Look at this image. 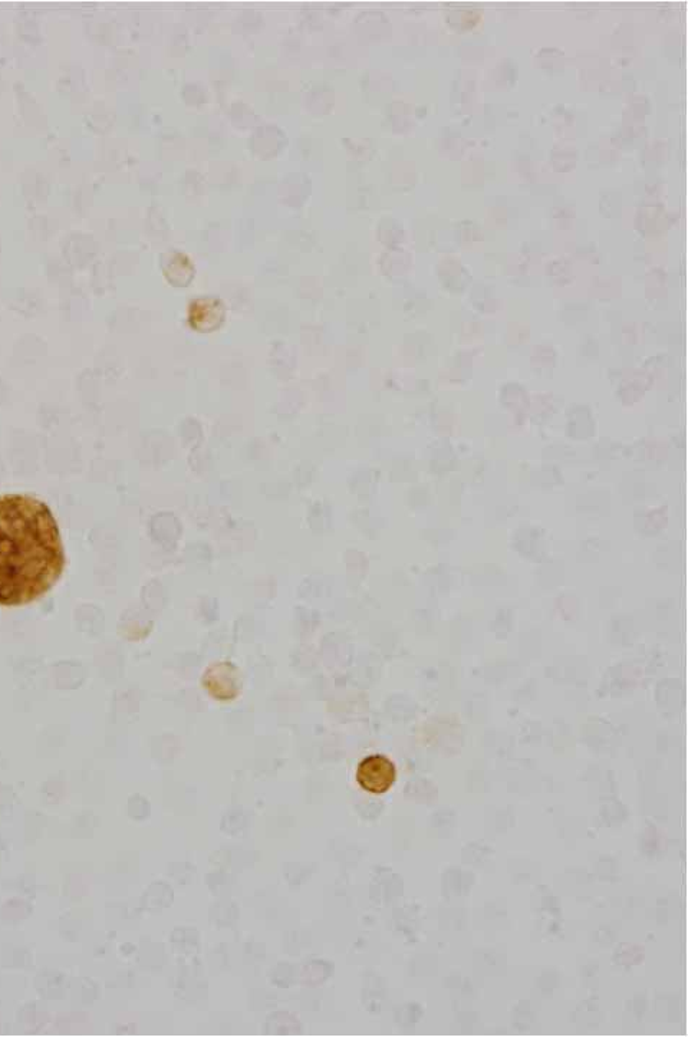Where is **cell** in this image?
<instances>
[{
  "mask_svg": "<svg viewBox=\"0 0 688 1037\" xmlns=\"http://www.w3.org/2000/svg\"><path fill=\"white\" fill-rule=\"evenodd\" d=\"M64 568L61 533L46 503L26 495L0 497V605L41 598Z\"/></svg>",
  "mask_w": 688,
  "mask_h": 1037,
  "instance_id": "obj_1",
  "label": "cell"
},
{
  "mask_svg": "<svg viewBox=\"0 0 688 1037\" xmlns=\"http://www.w3.org/2000/svg\"><path fill=\"white\" fill-rule=\"evenodd\" d=\"M397 778L395 765L384 755H371L365 757L358 765L357 782L362 789L374 795L387 792L394 785Z\"/></svg>",
  "mask_w": 688,
  "mask_h": 1037,
  "instance_id": "obj_2",
  "label": "cell"
},
{
  "mask_svg": "<svg viewBox=\"0 0 688 1037\" xmlns=\"http://www.w3.org/2000/svg\"><path fill=\"white\" fill-rule=\"evenodd\" d=\"M203 686L217 700H232L239 693L237 668L232 663L213 664L203 676Z\"/></svg>",
  "mask_w": 688,
  "mask_h": 1037,
  "instance_id": "obj_3",
  "label": "cell"
}]
</instances>
